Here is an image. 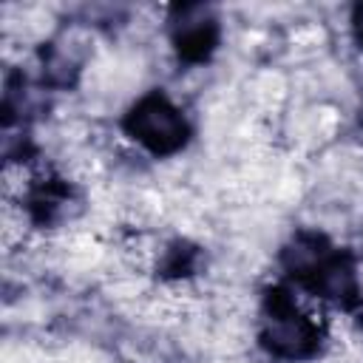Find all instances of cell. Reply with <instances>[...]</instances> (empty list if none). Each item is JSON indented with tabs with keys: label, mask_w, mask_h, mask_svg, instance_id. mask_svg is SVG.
Here are the masks:
<instances>
[{
	"label": "cell",
	"mask_w": 363,
	"mask_h": 363,
	"mask_svg": "<svg viewBox=\"0 0 363 363\" xmlns=\"http://www.w3.org/2000/svg\"><path fill=\"white\" fill-rule=\"evenodd\" d=\"M130 136L142 142L150 150H173L184 142L187 125L176 105H170L164 96H145L128 119Z\"/></svg>",
	"instance_id": "obj_1"
},
{
	"label": "cell",
	"mask_w": 363,
	"mask_h": 363,
	"mask_svg": "<svg viewBox=\"0 0 363 363\" xmlns=\"http://www.w3.org/2000/svg\"><path fill=\"white\" fill-rule=\"evenodd\" d=\"M264 343L278 357H303L315 349V326L312 320L292 309V306H275L264 318Z\"/></svg>",
	"instance_id": "obj_2"
},
{
	"label": "cell",
	"mask_w": 363,
	"mask_h": 363,
	"mask_svg": "<svg viewBox=\"0 0 363 363\" xmlns=\"http://www.w3.org/2000/svg\"><path fill=\"white\" fill-rule=\"evenodd\" d=\"M213 37H216V17L207 6H184L176 11L173 40L184 54H190V57L204 54L210 48Z\"/></svg>",
	"instance_id": "obj_3"
},
{
	"label": "cell",
	"mask_w": 363,
	"mask_h": 363,
	"mask_svg": "<svg viewBox=\"0 0 363 363\" xmlns=\"http://www.w3.org/2000/svg\"><path fill=\"white\" fill-rule=\"evenodd\" d=\"M326 261H329L326 244L315 235H295L284 247V267L292 275H318Z\"/></svg>",
	"instance_id": "obj_4"
},
{
	"label": "cell",
	"mask_w": 363,
	"mask_h": 363,
	"mask_svg": "<svg viewBox=\"0 0 363 363\" xmlns=\"http://www.w3.org/2000/svg\"><path fill=\"white\" fill-rule=\"evenodd\" d=\"M318 281V289L326 301H335V303H346L354 289H357V278H354V269L349 261H340V258H329L320 272L315 275Z\"/></svg>",
	"instance_id": "obj_5"
},
{
	"label": "cell",
	"mask_w": 363,
	"mask_h": 363,
	"mask_svg": "<svg viewBox=\"0 0 363 363\" xmlns=\"http://www.w3.org/2000/svg\"><path fill=\"white\" fill-rule=\"evenodd\" d=\"M352 26H354L357 40L363 43V6H357V9H354V14H352Z\"/></svg>",
	"instance_id": "obj_6"
}]
</instances>
